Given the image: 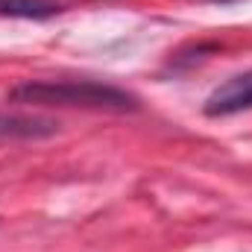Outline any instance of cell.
<instances>
[{"label":"cell","instance_id":"cell-1","mask_svg":"<svg viewBox=\"0 0 252 252\" xmlns=\"http://www.w3.org/2000/svg\"><path fill=\"white\" fill-rule=\"evenodd\" d=\"M18 106H59V109H91V112H135L138 97L118 85L97 79H27L6 94Z\"/></svg>","mask_w":252,"mask_h":252},{"label":"cell","instance_id":"cell-2","mask_svg":"<svg viewBox=\"0 0 252 252\" xmlns=\"http://www.w3.org/2000/svg\"><path fill=\"white\" fill-rule=\"evenodd\" d=\"M202 112L208 118H229V115H241L252 112V70L247 73H235L226 82H220L202 103Z\"/></svg>","mask_w":252,"mask_h":252},{"label":"cell","instance_id":"cell-3","mask_svg":"<svg viewBox=\"0 0 252 252\" xmlns=\"http://www.w3.org/2000/svg\"><path fill=\"white\" fill-rule=\"evenodd\" d=\"M64 6L59 0H0V18H21V21H47L59 15Z\"/></svg>","mask_w":252,"mask_h":252},{"label":"cell","instance_id":"cell-4","mask_svg":"<svg viewBox=\"0 0 252 252\" xmlns=\"http://www.w3.org/2000/svg\"><path fill=\"white\" fill-rule=\"evenodd\" d=\"M53 132L56 126L44 118H24V115L0 112V138H44Z\"/></svg>","mask_w":252,"mask_h":252},{"label":"cell","instance_id":"cell-5","mask_svg":"<svg viewBox=\"0 0 252 252\" xmlns=\"http://www.w3.org/2000/svg\"><path fill=\"white\" fill-rule=\"evenodd\" d=\"M220 3H229V0H220Z\"/></svg>","mask_w":252,"mask_h":252}]
</instances>
